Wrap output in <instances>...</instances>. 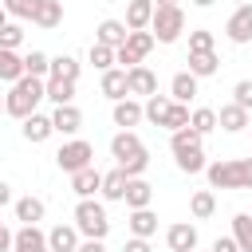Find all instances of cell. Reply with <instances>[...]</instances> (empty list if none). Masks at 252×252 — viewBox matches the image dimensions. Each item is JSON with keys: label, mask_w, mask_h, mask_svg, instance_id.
<instances>
[{"label": "cell", "mask_w": 252, "mask_h": 252, "mask_svg": "<svg viewBox=\"0 0 252 252\" xmlns=\"http://www.w3.org/2000/svg\"><path fill=\"white\" fill-rule=\"evenodd\" d=\"M39 98H47V79L24 75V79H16V83H12V91L4 94V106H8V114H12V118H20V122H24L28 114H35Z\"/></svg>", "instance_id": "1"}, {"label": "cell", "mask_w": 252, "mask_h": 252, "mask_svg": "<svg viewBox=\"0 0 252 252\" xmlns=\"http://www.w3.org/2000/svg\"><path fill=\"white\" fill-rule=\"evenodd\" d=\"M169 150H173V158H177V169L181 173H205V150H201V134L193 130V126H181V130H173V138H169Z\"/></svg>", "instance_id": "2"}, {"label": "cell", "mask_w": 252, "mask_h": 252, "mask_svg": "<svg viewBox=\"0 0 252 252\" xmlns=\"http://www.w3.org/2000/svg\"><path fill=\"white\" fill-rule=\"evenodd\" d=\"M213 189H252V158H228L205 165Z\"/></svg>", "instance_id": "3"}, {"label": "cell", "mask_w": 252, "mask_h": 252, "mask_svg": "<svg viewBox=\"0 0 252 252\" xmlns=\"http://www.w3.org/2000/svg\"><path fill=\"white\" fill-rule=\"evenodd\" d=\"M75 228H79L83 236H91V240H102V236L110 232L106 209H102L94 197H79V205H75Z\"/></svg>", "instance_id": "4"}, {"label": "cell", "mask_w": 252, "mask_h": 252, "mask_svg": "<svg viewBox=\"0 0 252 252\" xmlns=\"http://www.w3.org/2000/svg\"><path fill=\"white\" fill-rule=\"evenodd\" d=\"M150 32L158 43H173L181 32H185V12L177 4H154V20H150Z\"/></svg>", "instance_id": "5"}, {"label": "cell", "mask_w": 252, "mask_h": 252, "mask_svg": "<svg viewBox=\"0 0 252 252\" xmlns=\"http://www.w3.org/2000/svg\"><path fill=\"white\" fill-rule=\"evenodd\" d=\"M91 158H94V146H91V142H83V138L67 142V146L55 154V161H59V169H63V173H79V169H87V165H91Z\"/></svg>", "instance_id": "6"}, {"label": "cell", "mask_w": 252, "mask_h": 252, "mask_svg": "<svg viewBox=\"0 0 252 252\" xmlns=\"http://www.w3.org/2000/svg\"><path fill=\"white\" fill-rule=\"evenodd\" d=\"M224 35H228L232 43H248V39H252V4H240V8L228 16Z\"/></svg>", "instance_id": "7"}, {"label": "cell", "mask_w": 252, "mask_h": 252, "mask_svg": "<svg viewBox=\"0 0 252 252\" xmlns=\"http://www.w3.org/2000/svg\"><path fill=\"white\" fill-rule=\"evenodd\" d=\"M110 154H114V161L122 165V161H130V158L146 154V146H142V138H138L134 130H122V134H114V138H110Z\"/></svg>", "instance_id": "8"}, {"label": "cell", "mask_w": 252, "mask_h": 252, "mask_svg": "<svg viewBox=\"0 0 252 252\" xmlns=\"http://www.w3.org/2000/svg\"><path fill=\"white\" fill-rule=\"evenodd\" d=\"M165 244H169V252H193L197 248V228L189 220H177V224H169Z\"/></svg>", "instance_id": "9"}, {"label": "cell", "mask_w": 252, "mask_h": 252, "mask_svg": "<svg viewBox=\"0 0 252 252\" xmlns=\"http://www.w3.org/2000/svg\"><path fill=\"white\" fill-rule=\"evenodd\" d=\"M126 87H130V94H146V98H150V94H158V75L138 63V67L126 71Z\"/></svg>", "instance_id": "10"}, {"label": "cell", "mask_w": 252, "mask_h": 252, "mask_svg": "<svg viewBox=\"0 0 252 252\" xmlns=\"http://www.w3.org/2000/svg\"><path fill=\"white\" fill-rule=\"evenodd\" d=\"M51 122H55L59 134H79V130H83V110H79L75 102H63V106H55Z\"/></svg>", "instance_id": "11"}, {"label": "cell", "mask_w": 252, "mask_h": 252, "mask_svg": "<svg viewBox=\"0 0 252 252\" xmlns=\"http://www.w3.org/2000/svg\"><path fill=\"white\" fill-rule=\"evenodd\" d=\"M12 252H51V248H47V232H39L35 224H24V228L16 232Z\"/></svg>", "instance_id": "12"}, {"label": "cell", "mask_w": 252, "mask_h": 252, "mask_svg": "<svg viewBox=\"0 0 252 252\" xmlns=\"http://www.w3.org/2000/svg\"><path fill=\"white\" fill-rule=\"evenodd\" d=\"M126 35H130L126 20H102V24L94 28V39H98V43H106V47H122V43H126Z\"/></svg>", "instance_id": "13"}, {"label": "cell", "mask_w": 252, "mask_h": 252, "mask_svg": "<svg viewBox=\"0 0 252 252\" xmlns=\"http://www.w3.org/2000/svg\"><path fill=\"white\" fill-rule=\"evenodd\" d=\"M142 118H146V106H142V102H134V98H118V102H114V126L130 130V126H138Z\"/></svg>", "instance_id": "14"}, {"label": "cell", "mask_w": 252, "mask_h": 252, "mask_svg": "<svg viewBox=\"0 0 252 252\" xmlns=\"http://www.w3.org/2000/svg\"><path fill=\"white\" fill-rule=\"evenodd\" d=\"M71 189H75L79 197H94V193H102V173H98L94 165H87V169L71 173Z\"/></svg>", "instance_id": "15"}, {"label": "cell", "mask_w": 252, "mask_h": 252, "mask_svg": "<svg viewBox=\"0 0 252 252\" xmlns=\"http://www.w3.org/2000/svg\"><path fill=\"white\" fill-rule=\"evenodd\" d=\"M47 248L51 252H75L79 248V228L75 224H55L47 232Z\"/></svg>", "instance_id": "16"}, {"label": "cell", "mask_w": 252, "mask_h": 252, "mask_svg": "<svg viewBox=\"0 0 252 252\" xmlns=\"http://www.w3.org/2000/svg\"><path fill=\"white\" fill-rule=\"evenodd\" d=\"M217 126H220V130H228V134H240V130L248 126V110H244V106H236V102H228V106H220V110H217Z\"/></svg>", "instance_id": "17"}, {"label": "cell", "mask_w": 252, "mask_h": 252, "mask_svg": "<svg viewBox=\"0 0 252 252\" xmlns=\"http://www.w3.org/2000/svg\"><path fill=\"white\" fill-rule=\"evenodd\" d=\"M130 209H150V201H154V185L150 181H142V177H130L126 181V197H122Z\"/></svg>", "instance_id": "18"}, {"label": "cell", "mask_w": 252, "mask_h": 252, "mask_svg": "<svg viewBox=\"0 0 252 252\" xmlns=\"http://www.w3.org/2000/svg\"><path fill=\"white\" fill-rule=\"evenodd\" d=\"M169 98H173V102H189V98H197V75H193V71H177L173 83H169Z\"/></svg>", "instance_id": "19"}, {"label": "cell", "mask_w": 252, "mask_h": 252, "mask_svg": "<svg viewBox=\"0 0 252 252\" xmlns=\"http://www.w3.org/2000/svg\"><path fill=\"white\" fill-rule=\"evenodd\" d=\"M51 134H55V122L47 114H28L24 118V138L28 142H47Z\"/></svg>", "instance_id": "20"}, {"label": "cell", "mask_w": 252, "mask_h": 252, "mask_svg": "<svg viewBox=\"0 0 252 252\" xmlns=\"http://www.w3.org/2000/svg\"><path fill=\"white\" fill-rule=\"evenodd\" d=\"M154 20V0H130L126 4V28L138 32V28H150Z\"/></svg>", "instance_id": "21"}, {"label": "cell", "mask_w": 252, "mask_h": 252, "mask_svg": "<svg viewBox=\"0 0 252 252\" xmlns=\"http://www.w3.org/2000/svg\"><path fill=\"white\" fill-rule=\"evenodd\" d=\"M189 71L197 75V79H209V75H217V67H220V59H217V51H189Z\"/></svg>", "instance_id": "22"}, {"label": "cell", "mask_w": 252, "mask_h": 252, "mask_svg": "<svg viewBox=\"0 0 252 252\" xmlns=\"http://www.w3.org/2000/svg\"><path fill=\"white\" fill-rule=\"evenodd\" d=\"M102 94L106 98H126L130 94V87H126V71H118V67H110V71H102Z\"/></svg>", "instance_id": "23"}, {"label": "cell", "mask_w": 252, "mask_h": 252, "mask_svg": "<svg viewBox=\"0 0 252 252\" xmlns=\"http://www.w3.org/2000/svg\"><path fill=\"white\" fill-rule=\"evenodd\" d=\"M126 181H130V177H126L122 165L110 169V173H102V197H106V201H122V197H126Z\"/></svg>", "instance_id": "24"}, {"label": "cell", "mask_w": 252, "mask_h": 252, "mask_svg": "<svg viewBox=\"0 0 252 252\" xmlns=\"http://www.w3.org/2000/svg\"><path fill=\"white\" fill-rule=\"evenodd\" d=\"M126 224H130L134 236H146V240L158 232V217H154L150 209H130V220H126Z\"/></svg>", "instance_id": "25"}, {"label": "cell", "mask_w": 252, "mask_h": 252, "mask_svg": "<svg viewBox=\"0 0 252 252\" xmlns=\"http://www.w3.org/2000/svg\"><path fill=\"white\" fill-rule=\"evenodd\" d=\"M47 98H51L55 106L71 102V98H75V79H59V75H47Z\"/></svg>", "instance_id": "26"}, {"label": "cell", "mask_w": 252, "mask_h": 252, "mask_svg": "<svg viewBox=\"0 0 252 252\" xmlns=\"http://www.w3.org/2000/svg\"><path fill=\"white\" fill-rule=\"evenodd\" d=\"M0 79H4V83L24 79V59H20L16 51H8V47H0Z\"/></svg>", "instance_id": "27"}, {"label": "cell", "mask_w": 252, "mask_h": 252, "mask_svg": "<svg viewBox=\"0 0 252 252\" xmlns=\"http://www.w3.org/2000/svg\"><path fill=\"white\" fill-rule=\"evenodd\" d=\"M232 240L240 244V252H252V213L232 217Z\"/></svg>", "instance_id": "28"}, {"label": "cell", "mask_w": 252, "mask_h": 252, "mask_svg": "<svg viewBox=\"0 0 252 252\" xmlns=\"http://www.w3.org/2000/svg\"><path fill=\"white\" fill-rule=\"evenodd\" d=\"M169 106H173V98H165V94H150V98H146V118H150L154 126H165Z\"/></svg>", "instance_id": "29"}, {"label": "cell", "mask_w": 252, "mask_h": 252, "mask_svg": "<svg viewBox=\"0 0 252 252\" xmlns=\"http://www.w3.org/2000/svg\"><path fill=\"white\" fill-rule=\"evenodd\" d=\"M16 220H24V224L43 220V201H39V197H20V201H16Z\"/></svg>", "instance_id": "30"}, {"label": "cell", "mask_w": 252, "mask_h": 252, "mask_svg": "<svg viewBox=\"0 0 252 252\" xmlns=\"http://www.w3.org/2000/svg\"><path fill=\"white\" fill-rule=\"evenodd\" d=\"M59 20H63V4H59V0H43L32 24H39V28H59Z\"/></svg>", "instance_id": "31"}, {"label": "cell", "mask_w": 252, "mask_h": 252, "mask_svg": "<svg viewBox=\"0 0 252 252\" xmlns=\"http://www.w3.org/2000/svg\"><path fill=\"white\" fill-rule=\"evenodd\" d=\"M154 43H158V39H154V32H146V28H138V32H130V35H126V47H130L134 55H150V51H154Z\"/></svg>", "instance_id": "32"}, {"label": "cell", "mask_w": 252, "mask_h": 252, "mask_svg": "<svg viewBox=\"0 0 252 252\" xmlns=\"http://www.w3.org/2000/svg\"><path fill=\"white\" fill-rule=\"evenodd\" d=\"M24 75L47 79V75H51V59H47L43 51H32V55H24Z\"/></svg>", "instance_id": "33"}, {"label": "cell", "mask_w": 252, "mask_h": 252, "mask_svg": "<svg viewBox=\"0 0 252 252\" xmlns=\"http://www.w3.org/2000/svg\"><path fill=\"white\" fill-rule=\"evenodd\" d=\"M189 126H193V130L205 138L209 130H217V110H209V106H197V110L189 114Z\"/></svg>", "instance_id": "34"}, {"label": "cell", "mask_w": 252, "mask_h": 252, "mask_svg": "<svg viewBox=\"0 0 252 252\" xmlns=\"http://www.w3.org/2000/svg\"><path fill=\"white\" fill-rule=\"evenodd\" d=\"M189 209H193V217H197V220H205V217H213L217 197H213L209 189H197V193H193V201H189Z\"/></svg>", "instance_id": "35"}, {"label": "cell", "mask_w": 252, "mask_h": 252, "mask_svg": "<svg viewBox=\"0 0 252 252\" xmlns=\"http://www.w3.org/2000/svg\"><path fill=\"white\" fill-rule=\"evenodd\" d=\"M0 4H4L8 16H16V20H35V12H39L43 0H0Z\"/></svg>", "instance_id": "36"}, {"label": "cell", "mask_w": 252, "mask_h": 252, "mask_svg": "<svg viewBox=\"0 0 252 252\" xmlns=\"http://www.w3.org/2000/svg\"><path fill=\"white\" fill-rule=\"evenodd\" d=\"M114 51H118V47H106V43H98V39H94V43H91V63H94L98 71H110V67L118 63V59H114Z\"/></svg>", "instance_id": "37"}, {"label": "cell", "mask_w": 252, "mask_h": 252, "mask_svg": "<svg viewBox=\"0 0 252 252\" xmlns=\"http://www.w3.org/2000/svg\"><path fill=\"white\" fill-rule=\"evenodd\" d=\"M51 75L79 83V59H75V55H55V59H51Z\"/></svg>", "instance_id": "38"}, {"label": "cell", "mask_w": 252, "mask_h": 252, "mask_svg": "<svg viewBox=\"0 0 252 252\" xmlns=\"http://www.w3.org/2000/svg\"><path fill=\"white\" fill-rule=\"evenodd\" d=\"M20 43H24V28H20V24H4V28H0V47L16 51Z\"/></svg>", "instance_id": "39"}, {"label": "cell", "mask_w": 252, "mask_h": 252, "mask_svg": "<svg viewBox=\"0 0 252 252\" xmlns=\"http://www.w3.org/2000/svg\"><path fill=\"white\" fill-rule=\"evenodd\" d=\"M181 126H189V106L185 102H173L169 106V118H165V130H181Z\"/></svg>", "instance_id": "40"}, {"label": "cell", "mask_w": 252, "mask_h": 252, "mask_svg": "<svg viewBox=\"0 0 252 252\" xmlns=\"http://www.w3.org/2000/svg\"><path fill=\"white\" fill-rule=\"evenodd\" d=\"M232 102L244 106V110H252V79H240V83L232 87Z\"/></svg>", "instance_id": "41"}, {"label": "cell", "mask_w": 252, "mask_h": 252, "mask_svg": "<svg viewBox=\"0 0 252 252\" xmlns=\"http://www.w3.org/2000/svg\"><path fill=\"white\" fill-rule=\"evenodd\" d=\"M189 51H213V32H205V28L189 32Z\"/></svg>", "instance_id": "42"}, {"label": "cell", "mask_w": 252, "mask_h": 252, "mask_svg": "<svg viewBox=\"0 0 252 252\" xmlns=\"http://www.w3.org/2000/svg\"><path fill=\"white\" fill-rule=\"evenodd\" d=\"M146 165H150V154H138V158H130V161H122V169H126V177H142V173H146Z\"/></svg>", "instance_id": "43"}, {"label": "cell", "mask_w": 252, "mask_h": 252, "mask_svg": "<svg viewBox=\"0 0 252 252\" xmlns=\"http://www.w3.org/2000/svg\"><path fill=\"white\" fill-rule=\"evenodd\" d=\"M114 59H118V63H126V71H130V67H138V63H142V55H134V51H130V47H126V43H122V47H118V51H114Z\"/></svg>", "instance_id": "44"}, {"label": "cell", "mask_w": 252, "mask_h": 252, "mask_svg": "<svg viewBox=\"0 0 252 252\" xmlns=\"http://www.w3.org/2000/svg\"><path fill=\"white\" fill-rule=\"evenodd\" d=\"M213 252H240V244H236L232 236H217V240H213Z\"/></svg>", "instance_id": "45"}, {"label": "cell", "mask_w": 252, "mask_h": 252, "mask_svg": "<svg viewBox=\"0 0 252 252\" xmlns=\"http://www.w3.org/2000/svg\"><path fill=\"white\" fill-rule=\"evenodd\" d=\"M122 252H150V244H146V236H134V240L122 244Z\"/></svg>", "instance_id": "46"}, {"label": "cell", "mask_w": 252, "mask_h": 252, "mask_svg": "<svg viewBox=\"0 0 252 252\" xmlns=\"http://www.w3.org/2000/svg\"><path fill=\"white\" fill-rule=\"evenodd\" d=\"M12 244H16V232H8V228L0 224V252H12Z\"/></svg>", "instance_id": "47"}, {"label": "cell", "mask_w": 252, "mask_h": 252, "mask_svg": "<svg viewBox=\"0 0 252 252\" xmlns=\"http://www.w3.org/2000/svg\"><path fill=\"white\" fill-rule=\"evenodd\" d=\"M75 252H106V248H102V240H91V236H87V240H79Z\"/></svg>", "instance_id": "48"}, {"label": "cell", "mask_w": 252, "mask_h": 252, "mask_svg": "<svg viewBox=\"0 0 252 252\" xmlns=\"http://www.w3.org/2000/svg\"><path fill=\"white\" fill-rule=\"evenodd\" d=\"M8 201H12V185H8V181H0V209H4Z\"/></svg>", "instance_id": "49"}, {"label": "cell", "mask_w": 252, "mask_h": 252, "mask_svg": "<svg viewBox=\"0 0 252 252\" xmlns=\"http://www.w3.org/2000/svg\"><path fill=\"white\" fill-rule=\"evenodd\" d=\"M4 16H8V8H4V4H0V28H4V24H8V20H4Z\"/></svg>", "instance_id": "50"}, {"label": "cell", "mask_w": 252, "mask_h": 252, "mask_svg": "<svg viewBox=\"0 0 252 252\" xmlns=\"http://www.w3.org/2000/svg\"><path fill=\"white\" fill-rule=\"evenodd\" d=\"M193 4H197V8H209V4H217V0H193Z\"/></svg>", "instance_id": "51"}, {"label": "cell", "mask_w": 252, "mask_h": 252, "mask_svg": "<svg viewBox=\"0 0 252 252\" xmlns=\"http://www.w3.org/2000/svg\"><path fill=\"white\" fill-rule=\"evenodd\" d=\"M0 114H8V106H4V94H0Z\"/></svg>", "instance_id": "52"}, {"label": "cell", "mask_w": 252, "mask_h": 252, "mask_svg": "<svg viewBox=\"0 0 252 252\" xmlns=\"http://www.w3.org/2000/svg\"><path fill=\"white\" fill-rule=\"evenodd\" d=\"M154 4H177V0H154Z\"/></svg>", "instance_id": "53"}, {"label": "cell", "mask_w": 252, "mask_h": 252, "mask_svg": "<svg viewBox=\"0 0 252 252\" xmlns=\"http://www.w3.org/2000/svg\"><path fill=\"white\" fill-rule=\"evenodd\" d=\"M240 4H248V0H240Z\"/></svg>", "instance_id": "54"}, {"label": "cell", "mask_w": 252, "mask_h": 252, "mask_svg": "<svg viewBox=\"0 0 252 252\" xmlns=\"http://www.w3.org/2000/svg\"><path fill=\"white\" fill-rule=\"evenodd\" d=\"M59 4H63V0H59Z\"/></svg>", "instance_id": "55"}, {"label": "cell", "mask_w": 252, "mask_h": 252, "mask_svg": "<svg viewBox=\"0 0 252 252\" xmlns=\"http://www.w3.org/2000/svg\"><path fill=\"white\" fill-rule=\"evenodd\" d=\"M193 252H197V248H193Z\"/></svg>", "instance_id": "56"}]
</instances>
